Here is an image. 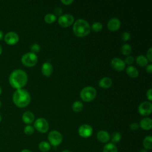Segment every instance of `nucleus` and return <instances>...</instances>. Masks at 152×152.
I'll return each mask as SVG.
<instances>
[{
    "label": "nucleus",
    "mask_w": 152,
    "mask_h": 152,
    "mask_svg": "<svg viewBox=\"0 0 152 152\" xmlns=\"http://www.w3.org/2000/svg\"><path fill=\"white\" fill-rule=\"evenodd\" d=\"M19 39L18 35L14 31H10L7 33L5 36V42L10 45H13L16 43Z\"/></svg>",
    "instance_id": "nucleus-11"
},
{
    "label": "nucleus",
    "mask_w": 152,
    "mask_h": 152,
    "mask_svg": "<svg viewBox=\"0 0 152 152\" xmlns=\"http://www.w3.org/2000/svg\"><path fill=\"white\" fill-rule=\"evenodd\" d=\"M54 13H55L56 15H61V14L62 13V9H61L60 7H56V8L54 9Z\"/></svg>",
    "instance_id": "nucleus-35"
},
{
    "label": "nucleus",
    "mask_w": 152,
    "mask_h": 152,
    "mask_svg": "<svg viewBox=\"0 0 152 152\" xmlns=\"http://www.w3.org/2000/svg\"><path fill=\"white\" fill-rule=\"evenodd\" d=\"M151 91H152V89H151V88H150L148 90H147V93H146L147 97V98L148 99V100H151V99H152Z\"/></svg>",
    "instance_id": "nucleus-36"
},
{
    "label": "nucleus",
    "mask_w": 152,
    "mask_h": 152,
    "mask_svg": "<svg viewBox=\"0 0 152 152\" xmlns=\"http://www.w3.org/2000/svg\"><path fill=\"white\" fill-rule=\"evenodd\" d=\"M74 17L69 14L61 15L58 18V23L63 27H66L71 25L74 22Z\"/></svg>",
    "instance_id": "nucleus-8"
},
{
    "label": "nucleus",
    "mask_w": 152,
    "mask_h": 152,
    "mask_svg": "<svg viewBox=\"0 0 152 152\" xmlns=\"http://www.w3.org/2000/svg\"><path fill=\"white\" fill-rule=\"evenodd\" d=\"M78 134L83 138H88L93 134V128L89 125H82L78 128Z\"/></svg>",
    "instance_id": "nucleus-10"
},
{
    "label": "nucleus",
    "mask_w": 152,
    "mask_h": 152,
    "mask_svg": "<svg viewBox=\"0 0 152 152\" xmlns=\"http://www.w3.org/2000/svg\"><path fill=\"white\" fill-rule=\"evenodd\" d=\"M121 26V21L117 18H112L107 23V28L111 31L117 30Z\"/></svg>",
    "instance_id": "nucleus-13"
},
{
    "label": "nucleus",
    "mask_w": 152,
    "mask_h": 152,
    "mask_svg": "<svg viewBox=\"0 0 152 152\" xmlns=\"http://www.w3.org/2000/svg\"><path fill=\"white\" fill-rule=\"evenodd\" d=\"M2 47H1V45H0V54L1 53V52H2Z\"/></svg>",
    "instance_id": "nucleus-43"
},
{
    "label": "nucleus",
    "mask_w": 152,
    "mask_h": 152,
    "mask_svg": "<svg viewBox=\"0 0 152 152\" xmlns=\"http://www.w3.org/2000/svg\"><path fill=\"white\" fill-rule=\"evenodd\" d=\"M83 108V103L80 101H76L75 102L72 106V109L74 112H79L82 110Z\"/></svg>",
    "instance_id": "nucleus-24"
},
{
    "label": "nucleus",
    "mask_w": 152,
    "mask_h": 152,
    "mask_svg": "<svg viewBox=\"0 0 152 152\" xmlns=\"http://www.w3.org/2000/svg\"><path fill=\"white\" fill-rule=\"evenodd\" d=\"M126 73L128 74V75L132 78H135L138 75V71L134 66H128L126 68Z\"/></svg>",
    "instance_id": "nucleus-19"
},
{
    "label": "nucleus",
    "mask_w": 152,
    "mask_h": 152,
    "mask_svg": "<svg viewBox=\"0 0 152 152\" xmlns=\"http://www.w3.org/2000/svg\"><path fill=\"white\" fill-rule=\"evenodd\" d=\"M73 0H61V2L65 5H69L73 2Z\"/></svg>",
    "instance_id": "nucleus-37"
},
{
    "label": "nucleus",
    "mask_w": 152,
    "mask_h": 152,
    "mask_svg": "<svg viewBox=\"0 0 152 152\" xmlns=\"http://www.w3.org/2000/svg\"><path fill=\"white\" fill-rule=\"evenodd\" d=\"M136 62L138 65L141 66H145L147 65L148 64V59L144 55H139L136 58Z\"/></svg>",
    "instance_id": "nucleus-22"
},
{
    "label": "nucleus",
    "mask_w": 152,
    "mask_h": 152,
    "mask_svg": "<svg viewBox=\"0 0 152 152\" xmlns=\"http://www.w3.org/2000/svg\"><path fill=\"white\" fill-rule=\"evenodd\" d=\"M102 23H99V22H95L92 25H91V30L93 31H95V32H97V31H99L102 30Z\"/></svg>",
    "instance_id": "nucleus-28"
},
{
    "label": "nucleus",
    "mask_w": 152,
    "mask_h": 152,
    "mask_svg": "<svg viewBox=\"0 0 152 152\" xmlns=\"http://www.w3.org/2000/svg\"><path fill=\"white\" fill-rule=\"evenodd\" d=\"M96 96V89L91 86L86 87L80 92V97L84 101L90 102L93 100Z\"/></svg>",
    "instance_id": "nucleus-4"
},
{
    "label": "nucleus",
    "mask_w": 152,
    "mask_h": 152,
    "mask_svg": "<svg viewBox=\"0 0 152 152\" xmlns=\"http://www.w3.org/2000/svg\"><path fill=\"white\" fill-rule=\"evenodd\" d=\"M50 144L47 141H42L39 144V149L43 152H47L50 150Z\"/></svg>",
    "instance_id": "nucleus-23"
},
{
    "label": "nucleus",
    "mask_w": 152,
    "mask_h": 152,
    "mask_svg": "<svg viewBox=\"0 0 152 152\" xmlns=\"http://www.w3.org/2000/svg\"><path fill=\"white\" fill-rule=\"evenodd\" d=\"M142 144L145 150H151L152 148V137L151 136H147L144 138Z\"/></svg>",
    "instance_id": "nucleus-21"
},
{
    "label": "nucleus",
    "mask_w": 152,
    "mask_h": 152,
    "mask_svg": "<svg viewBox=\"0 0 152 152\" xmlns=\"http://www.w3.org/2000/svg\"><path fill=\"white\" fill-rule=\"evenodd\" d=\"M42 72L45 76H50L53 72V66L48 62H45L42 66Z\"/></svg>",
    "instance_id": "nucleus-14"
},
{
    "label": "nucleus",
    "mask_w": 152,
    "mask_h": 152,
    "mask_svg": "<svg viewBox=\"0 0 152 152\" xmlns=\"http://www.w3.org/2000/svg\"><path fill=\"white\" fill-rule=\"evenodd\" d=\"M9 81L12 87L20 89L26 84L27 75L26 72L22 69H15L11 73L9 77Z\"/></svg>",
    "instance_id": "nucleus-1"
},
{
    "label": "nucleus",
    "mask_w": 152,
    "mask_h": 152,
    "mask_svg": "<svg viewBox=\"0 0 152 152\" xmlns=\"http://www.w3.org/2000/svg\"><path fill=\"white\" fill-rule=\"evenodd\" d=\"M90 31V26L87 21L83 19L77 20L73 26V31L78 37L87 35Z\"/></svg>",
    "instance_id": "nucleus-3"
},
{
    "label": "nucleus",
    "mask_w": 152,
    "mask_h": 152,
    "mask_svg": "<svg viewBox=\"0 0 152 152\" xmlns=\"http://www.w3.org/2000/svg\"><path fill=\"white\" fill-rule=\"evenodd\" d=\"M147 59L150 61H152V49L151 48H150L147 51Z\"/></svg>",
    "instance_id": "nucleus-33"
},
{
    "label": "nucleus",
    "mask_w": 152,
    "mask_h": 152,
    "mask_svg": "<svg viewBox=\"0 0 152 152\" xmlns=\"http://www.w3.org/2000/svg\"><path fill=\"white\" fill-rule=\"evenodd\" d=\"M140 152H148V151H147V150H145V149H142V150H141L140 151Z\"/></svg>",
    "instance_id": "nucleus-41"
},
{
    "label": "nucleus",
    "mask_w": 152,
    "mask_h": 152,
    "mask_svg": "<svg viewBox=\"0 0 152 152\" xmlns=\"http://www.w3.org/2000/svg\"><path fill=\"white\" fill-rule=\"evenodd\" d=\"M121 37L124 41H127L130 39L131 35L128 32H124L122 34Z\"/></svg>",
    "instance_id": "nucleus-31"
},
{
    "label": "nucleus",
    "mask_w": 152,
    "mask_h": 152,
    "mask_svg": "<svg viewBox=\"0 0 152 152\" xmlns=\"http://www.w3.org/2000/svg\"><path fill=\"white\" fill-rule=\"evenodd\" d=\"M62 152H72V151H70V150H65L62 151Z\"/></svg>",
    "instance_id": "nucleus-42"
},
{
    "label": "nucleus",
    "mask_w": 152,
    "mask_h": 152,
    "mask_svg": "<svg viewBox=\"0 0 152 152\" xmlns=\"http://www.w3.org/2000/svg\"><path fill=\"white\" fill-rule=\"evenodd\" d=\"M125 64H131L134 62V58L132 56H128L126 58L125 60Z\"/></svg>",
    "instance_id": "nucleus-32"
},
{
    "label": "nucleus",
    "mask_w": 152,
    "mask_h": 152,
    "mask_svg": "<svg viewBox=\"0 0 152 152\" xmlns=\"http://www.w3.org/2000/svg\"><path fill=\"white\" fill-rule=\"evenodd\" d=\"M110 138L111 139V141L112 142L117 143L121 141V135L118 132H115L112 133V134L110 137Z\"/></svg>",
    "instance_id": "nucleus-25"
},
{
    "label": "nucleus",
    "mask_w": 152,
    "mask_h": 152,
    "mask_svg": "<svg viewBox=\"0 0 152 152\" xmlns=\"http://www.w3.org/2000/svg\"><path fill=\"white\" fill-rule=\"evenodd\" d=\"M140 126L144 130H150L152 128V120L150 118H143L140 123Z\"/></svg>",
    "instance_id": "nucleus-16"
},
{
    "label": "nucleus",
    "mask_w": 152,
    "mask_h": 152,
    "mask_svg": "<svg viewBox=\"0 0 152 152\" xmlns=\"http://www.w3.org/2000/svg\"><path fill=\"white\" fill-rule=\"evenodd\" d=\"M2 37H3V32L1 30H0V40L2 39Z\"/></svg>",
    "instance_id": "nucleus-40"
},
{
    "label": "nucleus",
    "mask_w": 152,
    "mask_h": 152,
    "mask_svg": "<svg viewBox=\"0 0 152 152\" xmlns=\"http://www.w3.org/2000/svg\"><path fill=\"white\" fill-rule=\"evenodd\" d=\"M97 138L101 142H107L110 139V135L107 131L102 130L97 132Z\"/></svg>",
    "instance_id": "nucleus-15"
},
{
    "label": "nucleus",
    "mask_w": 152,
    "mask_h": 152,
    "mask_svg": "<svg viewBox=\"0 0 152 152\" xmlns=\"http://www.w3.org/2000/svg\"><path fill=\"white\" fill-rule=\"evenodd\" d=\"M146 71L148 73H151L152 72V65L151 64H150V65H147L146 66Z\"/></svg>",
    "instance_id": "nucleus-38"
},
{
    "label": "nucleus",
    "mask_w": 152,
    "mask_h": 152,
    "mask_svg": "<svg viewBox=\"0 0 152 152\" xmlns=\"http://www.w3.org/2000/svg\"><path fill=\"white\" fill-rule=\"evenodd\" d=\"M12 99L14 103L18 107L27 106L30 102L31 97L29 93L24 89H17L13 94Z\"/></svg>",
    "instance_id": "nucleus-2"
},
{
    "label": "nucleus",
    "mask_w": 152,
    "mask_h": 152,
    "mask_svg": "<svg viewBox=\"0 0 152 152\" xmlns=\"http://www.w3.org/2000/svg\"><path fill=\"white\" fill-rule=\"evenodd\" d=\"M1 93V87H0V94Z\"/></svg>",
    "instance_id": "nucleus-44"
},
{
    "label": "nucleus",
    "mask_w": 152,
    "mask_h": 152,
    "mask_svg": "<svg viewBox=\"0 0 152 152\" xmlns=\"http://www.w3.org/2000/svg\"><path fill=\"white\" fill-rule=\"evenodd\" d=\"M34 131V128L31 125H27L24 129V132L26 135H31Z\"/></svg>",
    "instance_id": "nucleus-29"
},
{
    "label": "nucleus",
    "mask_w": 152,
    "mask_h": 152,
    "mask_svg": "<svg viewBox=\"0 0 152 152\" xmlns=\"http://www.w3.org/2000/svg\"><path fill=\"white\" fill-rule=\"evenodd\" d=\"M21 152H32V151H31L30 150H29L28 149H24Z\"/></svg>",
    "instance_id": "nucleus-39"
},
{
    "label": "nucleus",
    "mask_w": 152,
    "mask_h": 152,
    "mask_svg": "<svg viewBox=\"0 0 152 152\" xmlns=\"http://www.w3.org/2000/svg\"><path fill=\"white\" fill-rule=\"evenodd\" d=\"M1 102H0V106H1Z\"/></svg>",
    "instance_id": "nucleus-46"
},
{
    "label": "nucleus",
    "mask_w": 152,
    "mask_h": 152,
    "mask_svg": "<svg viewBox=\"0 0 152 152\" xmlns=\"http://www.w3.org/2000/svg\"><path fill=\"white\" fill-rule=\"evenodd\" d=\"M30 49H31V50L32 51V52L34 53L39 52V50L40 49V46L38 44L34 43V44H33V45H32L31 46V48Z\"/></svg>",
    "instance_id": "nucleus-30"
},
{
    "label": "nucleus",
    "mask_w": 152,
    "mask_h": 152,
    "mask_svg": "<svg viewBox=\"0 0 152 152\" xmlns=\"http://www.w3.org/2000/svg\"><path fill=\"white\" fill-rule=\"evenodd\" d=\"M140 113L144 116L149 115L152 112V104L150 102H144L138 107Z\"/></svg>",
    "instance_id": "nucleus-9"
},
{
    "label": "nucleus",
    "mask_w": 152,
    "mask_h": 152,
    "mask_svg": "<svg viewBox=\"0 0 152 152\" xmlns=\"http://www.w3.org/2000/svg\"><path fill=\"white\" fill-rule=\"evenodd\" d=\"M48 140L51 145L57 146L62 142V135L59 131L53 130L49 133Z\"/></svg>",
    "instance_id": "nucleus-6"
},
{
    "label": "nucleus",
    "mask_w": 152,
    "mask_h": 152,
    "mask_svg": "<svg viewBox=\"0 0 152 152\" xmlns=\"http://www.w3.org/2000/svg\"><path fill=\"white\" fill-rule=\"evenodd\" d=\"M35 129L40 132L45 133L49 129V123L48 122L43 118L37 119L34 124Z\"/></svg>",
    "instance_id": "nucleus-7"
},
{
    "label": "nucleus",
    "mask_w": 152,
    "mask_h": 152,
    "mask_svg": "<svg viewBox=\"0 0 152 152\" xmlns=\"http://www.w3.org/2000/svg\"><path fill=\"white\" fill-rule=\"evenodd\" d=\"M56 15L50 13L48 14L45 16V21L49 24L52 23L56 20Z\"/></svg>",
    "instance_id": "nucleus-27"
},
{
    "label": "nucleus",
    "mask_w": 152,
    "mask_h": 152,
    "mask_svg": "<svg viewBox=\"0 0 152 152\" xmlns=\"http://www.w3.org/2000/svg\"><path fill=\"white\" fill-rule=\"evenodd\" d=\"M111 65L115 69L118 71H121L124 69L125 64L121 59L118 58H114L111 61Z\"/></svg>",
    "instance_id": "nucleus-12"
},
{
    "label": "nucleus",
    "mask_w": 152,
    "mask_h": 152,
    "mask_svg": "<svg viewBox=\"0 0 152 152\" xmlns=\"http://www.w3.org/2000/svg\"><path fill=\"white\" fill-rule=\"evenodd\" d=\"M21 62L27 66H33L37 62V56L33 52H28L22 56Z\"/></svg>",
    "instance_id": "nucleus-5"
},
{
    "label": "nucleus",
    "mask_w": 152,
    "mask_h": 152,
    "mask_svg": "<svg viewBox=\"0 0 152 152\" xmlns=\"http://www.w3.org/2000/svg\"><path fill=\"white\" fill-rule=\"evenodd\" d=\"M103 152H118V148L113 143L109 142L104 146Z\"/></svg>",
    "instance_id": "nucleus-20"
},
{
    "label": "nucleus",
    "mask_w": 152,
    "mask_h": 152,
    "mask_svg": "<svg viewBox=\"0 0 152 152\" xmlns=\"http://www.w3.org/2000/svg\"><path fill=\"white\" fill-rule=\"evenodd\" d=\"M1 116L0 115V122H1Z\"/></svg>",
    "instance_id": "nucleus-45"
},
{
    "label": "nucleus",
    "mask_w": 152,
    "mask_h": 152,
    "mask_svg": "<svg viewBox=\"0 0 152 152\" xmlns=\"http://www.w3.org/2000/svg\"><path fill=\"white\" fill-rule=\"evenodd\" d=\"M138 127H139V125L137 122H133L129 126V128L131 130H136L138 128Z\"/></svg>",
    "instance_id": "nucleus-34"
},
{
    "label": "nucleus",
    "mask_w": 152,
    "mask_h": 152,
    "mask_svg": "<svg viewBox=\"0 0 152 152\" xmlns=\"http://www.w3.org/2000/svg\"><path fill=\"white\" fill-rule=\"evenodd\" d=\"M22 119L24 123L29 124L33 122L34 119V116L31 112L26 111L23 114Z\"/></svg>",
    "instance_id": "nucleus-17"
},
{
    "label": "nucleus",
    "mask_w": 152,
    "mask_h": 152,
    "mask_svg": "<svg viewBox=\"0 0 152 152\" xmlns=\"http://www.w3.org/2000/svg\"><path fill=\"white\" fill-rule=\"evenodd\" d=\"M132 51L131 46L128 44H124L121 47V52L124 55H128L131 53Z\"/></svg>",
    "instance_id": "nucleus-26"
},
{
    "label": "nucleus",
    "mask_w": 152,
    "mask_h": 152,
    "mask_svg": "<svg viewBox=\"0 0 152 152\" xmlns=\"http://www.w3.org/2000/svg\"><path fill=\"white\" fill-rule=\"evenodd\" d=\"M112 83V82L110 78L109 77H104L99 81V85L103 88H108L111 86Z\"/></svg>",
    "instance_id": "nucleus-18"
}]
</instances>
